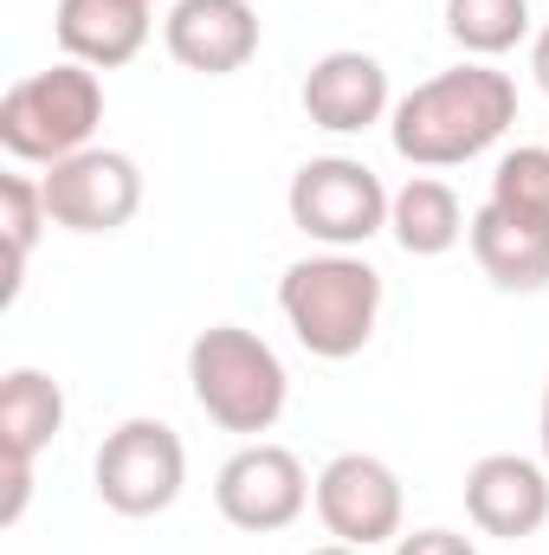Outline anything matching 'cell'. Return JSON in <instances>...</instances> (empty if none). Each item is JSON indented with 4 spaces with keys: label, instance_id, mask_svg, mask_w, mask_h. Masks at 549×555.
Listing matches in <instances>:
<instances>
[{
    "label": "cell",
    "instance_id": "obj_1",
    "mask_svg": "<svg viewBox=\"0 0 549 555\" xmlns=\"http://www.w3.org/2000/svg\"><path fill=\"white\" fill-rule=\"evenodd\" d=\"M511 124H518V85L491 65H452L395 104L388 137L395 155L413 168H459L485 155Z\"/></svg>",
    "mask_w": 549,
    "mask_h": 555
},
{
    "label": "cell",
    "instance_id": "obj_18",
    "mask_svg": "<svg viewBox=\"0 0 549 555\" xmlns=\"http://www.w3.org/2000/svg\"><path fill=\"white\" fill-rule=\"evenodd\" d=\"M39 227H52V214H46V188L39 181H26V175H7L0 181V233H7V304L20 297V272H26V259H33V246H39Z\"/></svg>",
    "mask_w": 549,
    "mask_h": 555
},
{
    "label": "cell",
    "instance_id": "obj_17",
    "mask_svg": "<svg viewBox=\"0 0 549 555\" xmlns=\"http://www.w3.org/2000/svg\"><path fill=\"white\" fill-rule=\"evenodd\" d=\"M446 33L472 59H498L531 33V0H446Z\"/></svg>",
    "mask_w": 549,
    "mask_h": 555
},
{
    "label": "cell",
    "instance_id": "obj_11",
    "mask_svg": "<svg viewBox=\"0 0 549 555\" xmlns=\"http://www.w3.org/2000/svg\"><path fill=\"white\" fill-rule=\"evenodd\" d=\"M465 517L498 543L537 537L549 524V465L524 452H485L465 472Z\"/></svg>",
    "mask_w": 549,
    "mask_h": 555
},
{
    "label": "cell",
    "instance_id": "obj_13",
    "mask_svg": "<svg viewBox=\"0 0 549 555\" xmlns=\"http://www.w3.org/2000/svg\"><path fill=\"white\" fill-rule=\"evenodd\" d=\"M478 272L491 278L498 291H544L549 284V220L544 214H518L485 201L465 227Z\"/></svg>",
    "mask_w": 549,
    "mask_h": 555
},
{
    "label": "cell",
    "instance_id": "obj_16",
    "mask_svg": "<svg viewBox=\"0 0 549 555\" xmlns=\"http://www.w3.org/2000/svg\"><path fill=\"white\" fill-rule=\"evenodd\" d=\"M465 207H459V194L446 188V181H433V175H413L408 188H395V201H388V233H395V246L408 253V259H439V253H452L459 240H465Z\"/></svg>",
    "mask_w": 549,
    "mask_h": 555
},
{
    "label": "cell",
    "instance_id": "obj_21",
    "mask_svg": "<svg viewBox=\"0 0 549 555\" xmlns=\"http://www.w3.org/2000/svg\"><path fill=\"white\" fill-rule=\"evenodd\" d=\"M531 72H537V85L549 91V26L537 33V39H531Z\"/></svg>",
    "mask_w": 549,
    "mask_h": 555
},
{
    "label": "cell",
    "instance_id": "obj_15",
    "mask_svg": "<svg viewBox=\"0 0 549 555\" xmlns=\"http://www.w3.org/2000/svg\"><path fill=\"white\" fill-rule=\"evenodd\" d=\"M65 426V388L46 369H13L0 382V459L33 465Z\"/></svg>",
    "mask_w": 549,
    "mask_h": 555
},
{
    "label": "cell",
    "instance_id": "obj_14",
    "mask_svg": "<svg viewBox=\"0 0 549 555\" xmlns=\"http://www.w3.org/2000/svg\"><path fill=\"white\" fill-rule=\"evenodd\" d=\"M52 33H59L65 59H78L91 72H117L149 39V0H59Z\"/></svg>",
    "mask_w": 549,
    "mask_h": 555
},
{
    "label": "cell",
    "instance_id": "obj_2",
    "mask_svg": "<svg viewBox=\"0 0 549 555\" xmlns=\"http://www.w3.org/2000/svg\"><path fill=\"white\" fill-rule=\"evenodd\" d=\"M278 310L317 362H349L369 349L382 317V272L356 253H317L278 278Z\"/></svg>",
    "mask_w": 549,
    "mask_h": 555
},
{
    "label": "cell",
    "instance_id": "obj_22",
    "mask_svg": "<svg viewBox=\"0 0 549 555\" xmlns=\"http://www.w3.org/2000/svg\"><path fill=\"white\" fill-rule=\"evenodd\" d=\"M544 465H549V382H544Z\"/></svg>",
    "mask_w": 549,
    "mask_h": 555
},
{
    "label": "cell",
    "instance_id": "obj_6",
    "mask_svg": "<svg viewBox=\"0 0 549 555\" xmlns=\"http://www.w3.org/2000/svg\"><path fill=\"white\" fill-rule=\"evenodd\" d=\"M91 485L117 517H162L188 485V446L168 420H124L104 433Z\"/></svg>",
    "mask_w": 549,
    "mask_h": 555
},
{
    "label": "cell",
    "instance_id": "obj_7",
    "mask_svg": "<svg viewBox=\"0 0 549 555\" xmlns=\"http://www.w3.org/2000/svg\"><path fill=\"white\" fill-rule=\"evenodd\" d=\"M46 214L65 233H117L142 207V168L124 149H78L39 175Z\"/></svg>",
    "mask_w": 549,
    "mask_h": 555
},
{
    "label": "cell",
    "instance_id": "obj_20",
    "mask_svg": "<svg viewBox=\"0 0 549 555\" xmlns=\"http://www.w3.org/2000/svg\"><path fill=\"white\" fill-rule=\"evenodd\" d=\"M395 555H478V550L459 530H413V537H395Z\"/></svg>",
    "mask_w": 549,
    "mask_h": 555
},
{
    "label": "cell",
    "instance_id": "obj_4",
    "mask_svg": "<svg viewBox=\"0 0 549 555\" xmlns=\"http://www.w3.org/2000/svg\"><path fill=\"white\" fill-rule=\"evenodd\" d=\"M98 124H104V85L78 59L46 65V72H26L0 98V149L13 162L52 168V162L78 155V149H91Z\"/></svg>",
    "mask_w": 549,
    "mask_h": 555
},
{
    "label": "cell",
    "instance_id": "obj_19",
    "mask_svg": "<svg viewBox=\"0 0 549 555\" xmlns=\"http://www.w3.org/2000/svg\"><path fill=\"white\" fill-rule=\"evenodd\" d=\"M491 201L549 220V149L544 142H524V149L498 155V168H491Z\"/></svg>",
    "mask_w": 549,
    "mask_h": 555
},
{
    "label": "cell",
    "instance_id": "obj_5",
    "mask_svg": "<svg viewBox=\"0 0 549 555\" xmlns=\"http://www.w3.org/2000/svg\"><path fill=\"white\" fill-rule=\"evenodd\" d=\"M388 188L369 162L356 155H310L297 175H291V227L330 253H349V246H369L382 227H388Z\"/></svg>",
    "mask_w": 549,
    "mask_h": 555
},
{
    "label": "cell",
    "instance_id": "obj_9",
    "mask_svg": "<svg viewBox=\"0 0 549 555\" xmlns=\"http://www.w3.org/2000/svg\"><path fill=\"white\" fill-rule=\"evenodd\" d=\"M310 491H317V485L304 478L297 452L266 446V439L240 446V452L220 465V478H214V504H220V517H227L233 530H253V537L291 530V524L304 517Z\"/></svg>",
    "mask_w": 549,
    "mask_h": 555
},
{
    "label": "cell",
    "instance_id": "obj_12",
    "mask_svg": "<svg viewBox=\"0 0 549 555\" xmlns=\"http://www.w3.org/2000/svg\"><path fill=\"white\" fill-rule=\"evenodd\" d=\"M304 117L330 137H356V130L395 117L382 59L375 52H323L304 78Z\"/></svg>",
    "mask_w": 549,
    "mask_h": 555
},
{
    "label": "cell",
    "instance_id": "obj_8",
    "mask_svg": "<svg viewBox=\"0 0 549 555\" xmlns=\"http://www.w3.org/2000/svg\"><path fill=\"white\" fill-rule=\"evenodd\" d=\"M317 517L336 543L349 550H375V543H395L401 537V478L388 459L375 452H336L323 472H317Z\"/></svg>",
    "mask_w": 549,
    "mask_h": 555
},
{
    "label": "cell",
    "instance_id": "obj_23",
    "mask_svg": "<svg viewBox=\"0 0 549 555\" xmlns=\"http://www.w3.org/2000/svg\"><path fill=\"white\" fill-rule=\"evenodd\" d=\"M310 555H369V550H349V543H330V550H310Z\"/></svg>",
    "mask_w": 549,
    "mask_h": 555
},
{
    "label": "cell",
    "instance_id": "obj_3",
    "mask_svg": "<svg viewBox=\"0 0 549 555\" xmlns=\"http://www.w3.org/2000/svg\"><path fill=\"white\" fill-rule=\"evenodd\" d=\"M188 388L220 433H272L291 401L278 349L240 323H214L188 343Z\"/></svg>",
    "mask_w": 549,
    "mask_h": 555
},
{
    "label": "cell",
    "instance_id": "obj_10",
    "mask_svg": "<svg viewBox=\"0 0 549 555\" xmlns=\"http://www.w3.org/2000/svg\"><path fill=\"white\" fill-rule=\"evenodd\" d=\"M162 46L175 65L201 78L246 72L259 52V7L253 0H175L162 20Z\"/></svg>",
    "mask_w": 549,
    "mask_h": 555
}]
</instances>
